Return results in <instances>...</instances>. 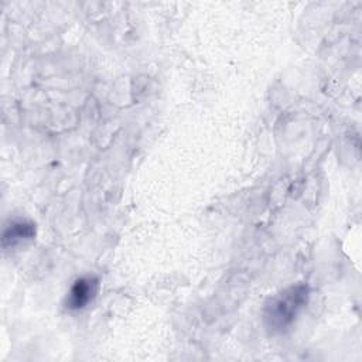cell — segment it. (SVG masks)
I'll list each match as a JSON object with an SVG mask.
<instances>
[{
	"mask_svg": "<svg viewBox=\"0 0 362 362\" xmlns=\"http://www.w3.org/2000/svg\"><path fill=\"white\" fill-rule=\"evenodd\" d=\"M34 235H35V228L31 222L14 221L3 232V246L14 247L17 245H21V243L33 239Z\"/></svg>",
	"mask_w": 362,
	"mask_h": 362,
	"instance_id": "3957f363",
	"label": "cell"
},
{
	"mask_svg": "<svg viewBox=\"0 0 362 362\" xmlns=\"http://www.w3.org/2000/svg\"><path fill=\"white\" fill-rule=\"evenodd\" d=\"M99 288V281L96 277L86 276L78 279L69 288L66 297V307L69 310L85 308L96 296Z\"/></svg>",
	"mask_w": 362,
	"mask_h": 362,
	"instance_id": "7a4b0ae2",
	"label": "cell"
},
{
	"mask_svg": "<svg viewBox=\"0 0 362 362\" xmlns=\"http://www.w3.org/2000/svg\"><path fill=\"white\" fill-rule=\"evenodd\" d=\"M308 301V287L296 284L284 288L269 300L264 305L263 320L272 334H280L288 329Z\"/></svg>",
	"mask_w": 362,
	"mask_h": 362,
	"instance_id": "6da1fadb",
	"label": "cell"
}]
</instances>
